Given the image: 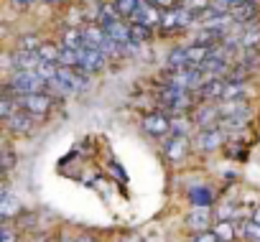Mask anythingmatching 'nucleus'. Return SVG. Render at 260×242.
<instances>
[{
	"label": "nucleus",
	"instance_id": "473e14b6",
	"mask_svg": "<svg viewBox=\"0 0 260 242\" xmlns=\"http://www.w3.org/2000/svg\"><path fill=\"white\" fill-rule=\"evenodd\" d=\"M16 6H31V3H39V0H13Z\"/></svg>",
	"mask_w": 260,
	"mask_h": 242
},
{
	"label": "nucleus",
	"instance_id": "aec40b11",
	"mask_svg": "<svg viewBox=\"0 0 260 242\" xmlns=\"http://www.w3.org/2000/svg\"><path fill=\"white\" fill-rule=\"evenodd\" d=\"M41 46H44V39H41V36L26 33V36H18V46H16V49H21V51H36V54H39Z\"/></svg>",
	"mask_w": 260,
	"mask_h": 242
},
{
	"label": "nucleus",
	"instance_id": "412c9836",
	"mask_svg": "<svg viewBox=\"0 0 260 242\" xmlns=\"http://www.w3.org/2000/svg\"><path fill=\"white\" fill-rule=\"evenodd\" d=\"M176 6H181V8L191 11L194 16H202V13H204V11H209L214 3H212V0H176Z\"/></svg>",
	"mask_w": 260,
	"mask_h": 242
},
{
	"label": "nucleus",
	"instance_id": "9d476101",
	"mask_svg": "<svg viewBox=\"0 0 260 242\" xmlns=\"http://www.w3.org/2000/svg\"><path fill=\"white\" fill-rule=\"evenodd\" d=\"M227 141V133L222 125H212V128H202L199 135H197V148L204 151V153H212L217 151L222 143Z\"/></svg>",
	"mask_w": 260,
	"mask_h": 242
},
{
	"label": "nucleus",
	"instance_id": "7c9ffc66",
	"mask_svg": "<svg viewBox=\"0 0 260 242\" xmlns=\"http://www.w3.org/2000/svg\"><path fill=\"white\" fill-rule=\"evenodd\" d=\"M151 3L158 8H171V6H176V0H151Z\"/></svg>",
	"mask_w": 260,
	"mask_h": 242
},
{
	"label": "nucleus",
	"instance_id": "f257e3e1",
	"mask_svg": "<svg viewBox=\"0 0 260 242\" xmlns=\"http://www.w3.org/2000/svg\"><path fill=\"white\" fill-rule=\"evenodd\" d=\"M212 54V46L202 44H189V46H176L169 54V66L171 69H189V66H202Z\"/></svg>",
	"mask_w": 260,
	"mask_h": 242
},
{
	"label": "nucleus",
	"instance_id": "39448f33",
	"mask_svg": "<svg viewBox=\"0 0 260 242\" xmlns=\"http://www.w3.org/2000/svg\"><path fill=\"white\" fill-rule=\"evenodd\" d=\"M161 105L169 110V112H184L189 107H194V94L186 92V89H176V87H166L164 84V92L158 94Z\"/></svg>",
	"mask_w": 260,
	"mask_h": 242
},
{
	"label": "nucleus",
	"instance_id": "b1692460",
	"mask_svg": "<svg viewBox=\"0 0 260 242\" xmlns=\"http://www.w3.org/2000/svg\"><path fill=\"white\" fill-rule=\"evenodd\" d=\"M240 234L250 242H260V224L252 219V222H242L240 224Z\"/></svg>",
	"mask_w": 260,
	"mask_h": 242
},
{
	"label": "nucleus",
	"instance_id": "423d86ee",
	"mask_svg": "<svg viewBox=\"0 0 260 242\" xmlns=\"http://www.w3.org/2000/svg\"><path fill=\"white\" fill-rule=\"evenodd\" d=\"M230 36L235 39L237 51H260V23L257 21L245 23V26L237 23V31Z\"/></svg>",
	"mask_w": 260,
	"mask_h": 242
},
{
	"label": "nucleus",
	"instance_id": "0eeeda50",
	"mask_svg": "<svg viewBox=\"0 0 260 242\" xmlns=\"http://www.w3.org/2000/svg\"><path fill=\"white\" fill-rule=\"evenodd\" d=\"M143 130L153 138H169L174 133V120L166 115V112H151L143 117Z\"/></svg>",
	"mask_w": 260,
	"mask_h": 242
},
{
	"label": "nucleus",
	"instance_id": "9b49d317",
	"mask_svg": "<svg viewBox=\"0 0 260 242\" xmlns=\"http://www.w3.org/2000/svg\"><path fill=\"white\" fill-rule=\"evenodd\" d=\"M105 61H107V54H102V51H97V49L84 46V49H79V51H77V66H79V69H84L87 74L100 72V69L105 66Z\"/></svg>",
	"mask_w": 260,
	"mask_h": 242
},
{
	"label": "nucleus",
	"instance_id": "7ed1b4c3",
	"mask_svg": "<svg viewBox=\"0 0 260 242\" xmlns=\"http://www.w3.org/2000/svg\"><path fill=\"white\" fill-rule=\"evenodd\" d=\"M197 23V16L181 6H171V8H164V18H161V31L164 33H179V31H186Z\"/></svg>",
	"mask_w": 260,
	"mask_h": 242
},
{
	"label": "nucleus",
	"instance_id": "bb28decb",
	"mask_svg": "<svg viewBox=\"0 0 260 242\" xmlns=\"http://www.w3.org/2000/svg\"><path fill=\"white\" fill-rule=\"evenodd\" d=\"M212 3H214L217 8H222V11H232V8H237V6L247 3V0H212Z\"/></svg>",
	"mask_w": 260,
	"mask_h": 242
},
{
	"label": "nucleus",
	"instance_id": "f3484780",
	"mask_svg": "<svg viewBox=\"0 0 260 242\" xmlns=\"http://www.w3.org/2000/svg\"><path fill=\"white\" fill-rule=\"evenodd\" d=\"M189 227H194L197 232H207L209 224H212V214H209V206H194L186 217Z\"/></svg>",
	"mask_w": 260,
	"mask_h": 242
},
{
	"label": "nucleus",
	"instance_id": "393cba45",
	"mask_svg": "<svg viewBox=\"0 0 260 242\" xmlns=\"http://www.w3.org/2000/svg\"><path fill=\"white\" fill-rule=\"evenodd\" d=\"M214 234H217L219 239H224V242H230V239H235V237H237V232H235V224H232V222H227V219H222V222L217 224Z\"/></svg>",
	"mask_w": 260,
	"mask_h": 242
},
{
	"label": "nucleus",
	"instance_id": "2eb2a0df",
	"mask_svg": "<svg viewBox=\"0 0 260 242\" xmlns=\"http://www.w3.org/2000/svg\"><path fill=\"white\" fill-rule=\"evenodd\" d=\"M11 61H13V69L16 72H36V66H39V54L36 51H21V49H16L13 54H11Z\"/></svg>",
	"mask_w": 260,
	"mask_h": 242
},
{
	"label": "nucleus",
	"instance_id": "72a5a7b5",
	"mask_svg": "<svg viewBox=\"0 0 260 242\" xmlns=\"http://www.w3.org/2000/svg\"><path fill=\"white\" fill-rule=\"evenodd\" d=\"M252 219H255V222H257V224H260V206H257V209H255V212H252Z\"/></svg>",
	"mask_w": 260,
	"mask_h": 242
},
{
	"label": "nucleus",
	"instance_id": "c756f323",
	"mask_svg": "<svg viewBox=\"0 0 260 242\" xmlns=\"http://www.w3.org/2000/svg\"><path fill=\"white\" fill-rule=\"evenodd\" d=\"M16 239H18V234L11 227V222H3V242H16Z\"/></svg>",
	"mask_w": 260,
	"mask_h": 242
},
{
	"label": "nucleus",
	"instance_id": "cd10ccee",
	"mask_svg": "<svg viewBox=\"0 0 260 242\" xmlns=\"http://www.w3.org/2000/svg\"><path fill=\"white\" fill-rule=\"evenodd\" d=\"M13 163H16V156H13V151L6 146V148H3V171L8 174V171L13 168Z\"/></svg>",
	"mask_w": 260,
	"mask_h": 242
},
{
	"label": "nucleus",
	"instance_id": "dca6fc26",
	"mask_svg": "<svg viewBox=\"0 0 260 242\" xmlns=\"http://www.w3.org/2000/svg\"><path fill=\"white\" fill-rule=\"evenodd\" d=\"M0 214H3V222H11L16 214H21V196L11 194V189H3V196H0Z\"/></svg>",
	"mask_w": 260,
	"mask_h": 242
},
{
	"label": "nucleus",
	"instance_id": "4be33fe9",
	"mask_svg": "<svg viewBox=\"0 0 260 242\" xmlns=\"http://www.w3.org/2000/svg\"><path fill=\"white\" fill-rule=\"evenodd\" d=\"M59 56H61V46L51 44V41H44V46L39 49V59L41 61H54L59 64Z\"/></svg>",
	"mask_w": 260,
	"mask_h": 242
},
{
	"label": "nucleus",
	"instance_id": "f8f14e48",
	"mask_svg": "<svg viewBox=\"0 0 260 242\" xmlns=\"http://www.w3.org/2000/svg\"><path fill=\"white\" fill-rule=\"evenodd\" d=\"M219 120H222V115H219L217 102H202V105H197V107H194V123H197L199 128L219 125Z\"/></svg>",
	"mask_w": 260,
	"mask_h": 242
},
{
	"label": "nucleus",
	"instance_id": "c85d7f7f",
	"mask_svg": "<svg viewBox=\"0 0 260 242\" xmlns=\"http://www.w3.org/2000/svg\"><path fill=\"white\" fill-rule=\"evenodd\" d=\"M191 242H222V239H219L214 232H209V229H207V232H197V237H194Z\"/></svg>",
	"mask_w": 260,
	"mask_h": 242
},
{
	"label": "nucleus",
	"instance_id": "2f4dec72",
	"mask_svg": "<svg viewBox=\"0 0 260 242\" xmlns=\"http://www.w3.org/2000/svg\"><path fill=\"white\" fill-rule=\"evenodd\" d=\"M74 242H97L94 237H89V234H82V237H77Z\"/></svg>",
	"mask_w": 260,
	"mask_h": 242
},
{
	"label": "nucleus",
	"instance_id": "f03ea898",
	"mask_svg": "<svg viewBox=\"0 0 260 242\" xmlns=\"http://www.w3.org/2000/svg\"><path fill=\"white\" fill-rule=\"evenodd\" d=\"M6 92L21 97V94H34V92H46V79L39 72H13V77L6 84Z\"/></svg>",
	"mask_w": 260,
	"mask_h": 242
},
{
	"label": "nucleus",
	"instance_id": "5701e85b",
	"mask_svg": "<svg viewBox=\"0 0 260 242\" xmlns=\"http://www.w3.org/2000/svg\"><path fill=\"white\" fill-rule=\"evenodd\" d=\"M189 199H191L194 206H209V204H212V191L199 186V189H191V191H189Z\"/></svg>",
	"mask_w": 260,
	"mask_h": 242
},
{
	"label": "nucleus",
	"instance_id": "6ab92c4d",
	"mask_svg": "<svg viewBox=\"0 0 260 242\" xmlns=\"http://www.w3.org/2000/svg\"><path fill=\"white\" fill-rule=\"evenodd\" d=\"M130 39H133L130 49H138L146 41H151V28L148 26H141V23H130Z\"/></svg>",
	"mask_w": 260,
	"mask_h": 242
},
{
	"label": "nucleus",
	"instance_id": "a211bd4d",
	"mask_svg": "<svg viewBox=\"0 0 260 242\" xmlns=\"http://www.w3.org/2000/svg\"><path fill=\"white\" fill-rule=\"evenodd\" d=\"M230 13H232L235 23H240V26L252 23V21H257V3H255V0H247V3H242V6L232 8Z\"/></svg>",
	"mask_w": 260,
	"mask_h": 242
},
{
	"label": "nucleus",
	"instance_id": "ddd939ff",
	"mask_svg": "<svg viewBox=\"0 0 260 242\" xmlns=\"http://www.w3.org/2000/svg\"><path fill=\"white\" fill-rule=\"evenodd\" d=\"M189 151V135L186 133H171L164 141V153L169 161H181Z\"/></svg>",
	"mask_w": 260,
	"mask_h": 242
},
{
	"label": "nucleus",
	"instance_id": "4468645a",
	"mask_svg": "<svg viewBox=\"0 0 260 242\" xmlns=\"http://www.w3.org/2000/svg\"><path fill=\"white\" fill-rule=\"evenodd\" d=\"M34 120H36L34 115H28L26 110L18 107V110L6 120V123H8V128H11L13 133H18V135H28V133L34 130Z\"/></svg>",
	"mask_w": 260,
	"mask_h": 242
},
{
	"label": "nucleus",
	"instance_id": "a878e982",
	"mask_svg": "<svg viewBox=\"0 0 260 242\" xmlns=\"http://www.w3.org/2000/svg\"><path fill=\"white\" fill-rule=\"evenodd\" d=\"M138 3H141V0H115V6H117V11H120L122 18H130V16H133L136 8H138Z\"/></svg>",
	"mask_w": 260,
	"mask_h": 242
},
{
	"label": "nucleus",
	"instance_id": "1a4fd4ad",
	"mask_svg": "<svg viewBox=\"0 0 260 242\" xmlns=\"http://www.w3.org/2000/svg\"><path fill=\"white\" fill-rule=\"evenodd\" d=\"M161 18H164V11L158 6H153L151 0H141L136 13L130 16V23H141V26L153 28V26H161Z\"/></svg>",
	"mask_w": 260,
	"mask_h": 242
},
{
	"label": "nucleus",
	"instance_id": "20e7f679",
	"mask_svg": "<svg viewBox=\"0 0 260 242\" xmlns=\"http://www.w3.org/2000/svg\"><path fill=\"white\" fill-rule=\"evenodd\" d=\"M18 107L26 110L28 115H34L36 120L39 117H46L49 110L54 107V97L49 92H34V94H21L18 97Z\"/></svg>",
	"mask_w": 260,
	"mask_h": 242
},
{
	"label": "nucleus",
	"instance_id": "6e6552de",
	"mask_svg": "<svg viewBox=\"0 0 260 242\" xmlns=\"http://www.w3.org/2000/svg\"><path fill=\"white\" fill-rule=\"evenodd\" d=\"M102 26L112 41H117L122 49H130V44H133V39H130V21H125L122 16H115V18L102 21Z\"/></svg>",
	"mask_w": 260,
	"mask_h": 242
},
{
	"label": "nucleus",
	"instance_id": "f704fd0d",
	"mask_svg": "<svg viewBox=\"0 0 260 242\" xmlns=\"http://www.w3.org/2000/svg\"><path fill=\"white\" fill-rule=\"evenodd\" d=\"M49 3H61V0H49Z\"/></svg>",
	"mask_w": 260,
	"mask_h": 242
}]
</instances>
